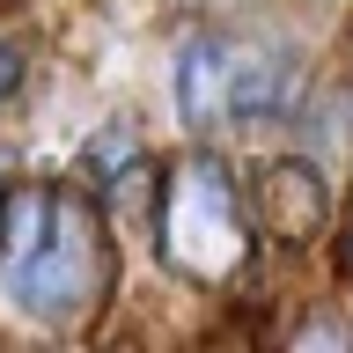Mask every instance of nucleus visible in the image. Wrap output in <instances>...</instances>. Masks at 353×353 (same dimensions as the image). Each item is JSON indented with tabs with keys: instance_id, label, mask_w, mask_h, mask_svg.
I'll return each mask as SVG.
<instances>
[{
	"instance_id": "obj_1",
	"label": "nucleus",
	"mask_w": 353,
	"mask_h": 353,
	"mask_svg": "<svg viewBox=\"0 0 353 353\" xmlns=\"http://www.w3.org/2000/svg\"><path fill=\"white\" fill-rule=\"evenodd\" d=\"M0 287L37 324H81L110 287L103 214L74 184H22L0 199Z\"/></svg>"
},
{
	"instance_id": "obj_2",
	"label": "nucleus",
	"mask_w": 353,
	"mask_h": 353,
	"mask_svg": "<svg viewBox=\"0 0 353 353\" xmlns=\"http://www.w3.org/2000/svg\"><path fill=\"white\" fill-rule=\"evenodd\" d=\"M154 236H162V265L192 287H236L258 250V221L243 199L236 170L214 154H184L162 176V206H154Z\"/></svg>"
},
{
	"instance_id": "obj_3",
	"label": "nucleus",
	"mask_w": 353,
	"mask_h": 353,
	"mask_svg": "<svg viewBox=\"0 0 353 353\" xmlns=\"http://www.w3.org/2000/svg\"><path fill=\"white\" fill-rule=\"evenodd\" d=\"M294 103V59L243 30H192L176 44V118L192 132L265 125Z\"/></svg>"
},
{
	"instance_id": "obj_4",
	"label": "nucleus",
	"mask_w": 353,
	"mask_h": 353,
	"mask_svg": "<svg viewBox=\"0 0 353 353\" xmlns=\"http://www.w3.org/2000/svg\"><path fill=\"white\" fill-rule=\"evenodd\" d=\"M250 221H258V236H272V243H309L316 228H324V214H331V192H324V176L309 170V162H265L258 170V184H250Z\"/></svg>"
},
{
	"instance_id": "obj_5",
	"label": "nucleus",
	"mask_w": 353,
	"mask_h": 353,
	"mask_svg": "<svg viewBox=\"0 0 353 353\" xmlns=\"http://www.w3.org/2000/svg\"><path fill=\"white\" fill-rule=\"evenodd\" d=\"M15 88H22V52H15V44H0V103H8Z\"/></svg>"
},
{
	"instance_id": "obj_6",
	"label": "nucleus",
	"mask_w": 353,
	"mask_h": 353,
	"mask_svg": "<svg viewBox=\"0 0 353 353\" xmlns=\"http://www.w3.org/2000/svg\"><path fill=\"white\" fill-rule=\"evenodd\" d=\"M0 199H8V170H0Z\"/></svg>"
},
{
	"instance_id": "obj_7",
	"label": "nucleus",
	"mask_w": 353,
	"mask_h": 353,
	"mask_svg": "<svg viewBox=\"0 0 353 353\" xmlns=\"http://www.w3.org/2000/svg\"><path fill=\"white\" fill-rule=\"evenodd\" d=\"M346 265H353V250H346Z\"/></svg>"
}]
</instances>
